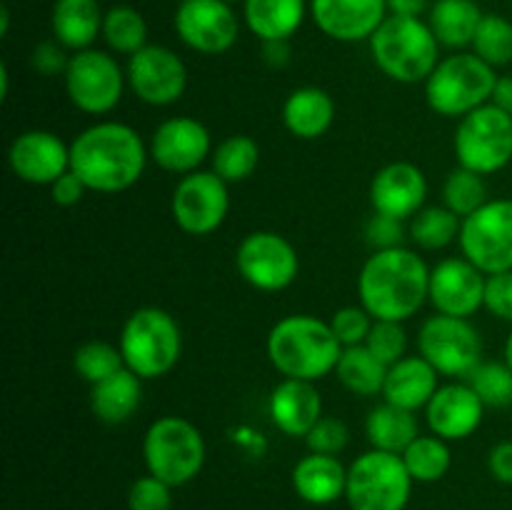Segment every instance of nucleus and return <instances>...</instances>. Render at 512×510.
Returning <instances> with one entry per match:
<instances>
[{"mask_svg": "<svg viewBox=\"0 0 512 510\" xmlns=\"http://www.w3.org/2000/svg\"><path fill=\"white\" fill-rule=\"evenodd\" d=\"M148 160L150 150L138 130L118 120H100L70 143V170L93 193L130 190L143 178Z\"/></svg>", "mask_w": 512, "mask_h": 510, "instance_id": "f257e3e1", "label": "nucleus"}, {"mask_svg": "<svg viewBox=\"0 0 512 510\" xmlns=\"http://www.w3.org/2000/svg\"><path fill=\"white\" fill-rule=\"evenodd\" d=\"M360 305L373 320L405 323L430 300V268L410 248L375 250L358 275Z\"/></svg>", "mask_w": 512, "mask_h": 510, "instance_id": "f03ea898", "label": "nucleus"}, {"mask_svg": "<svg viewBox=\"0 0 512 510\" xmlns=\"http://www.w3.org/2000/svg\"><path fill=\"white\" fill-rule=\"evenodd\" d=\"M343 345L325 320L308 313L280 318L268 333V358L283 378L318 383L335 373Z\"/></svg>", "mask_w": 512, "mask_h": 510, "instance_id": "7ed1b4c3", "label": "nucleus"}, {"mask_svg": "<svg viewBox=\"0 0 512 510\" xmlns=\"http://www.w3.org/2000/svg\"><path fill=\"white\" fill-rule=\"evenodd\" d=\"M368 45L380 73L395 83H425L440 63V43L423 18L388 15Z\"/></svg>", "mask_w": 512, "mask_h": 510, "instance_id": "20e7f679", "label": "nucleus"}, {"mask_svg": "<svg viewBox=\"0 0 512 510\" xmlns=\"http://www.w3.org/2000/svg\"><path fill=\"white\" fill-rule=\"evenodd\" d=\"M118 348L125 368L143 380H158L178 365L183 335L178 320L168 310L148 305L128 315L120 330Z\"/></svg>", "mask_w": 512, "mask_h": 510, "instance_id": "39448f33", "label": "nucleus"}, {"mask_svg": "<svg viewBox=\"0 0 512 510\" xmlns=\"http://www.w3.org/2000/svg\"><path fill=\"white\" fill-rule=\"evenodd\" d=\"M498 73L493 65L480 60L473 50L440 58L438 68L425 80V103L433 113L445 118H465L473 110L493 100Z\"/></svg>", "mask_w": 512, "mask_h": 510, "instance_id": "423d86ee", "label": "nucleus"}, {"mask_svg": "<svg viewBox=\"0 0 512 510\" xmlns=\"http://www.w3.org/2000/svg\"><path fill=\"white\" fill-rule=\"evenodd\" d=\"M143 460L150 475L168 483L170 488H180L198 478L203 470V433L180 415H163L145 430Z\"/></svg>", "mask_w": 512, "mask_h": 510, "instance_id": "0eeeda50", "label": "nucleus"}, {"mask_svg": "<svg viewBox=\"0 0 512 510\" xmlns=\"http://www.w3.org/2000/svg\"><path fill=\"white\" fill-rule=\"evenodd\" d=\"M413 483L403 455L370 448L348 465L345 500L350 510H405Z\"/></svg>", "mask_w": 512, "mask_h": 510, "instance_id": "6e6552de", "label": "nucleus"}, {"mask_svg": "<svg viewBox=\"0 0 512 510\" xmlns=\"http://www.w3.org/2000/svg\"><path fill=\"white\" fill-rule=\"evenodd\" d=\"M453 150L458 165L483 178L500 173L512 160V115L493 103L473 110L460 118Z\"/></svg>", "mask_w": 512, "mask_h": 510, "instance_id": "1a4fd4ad", "label": "nucleus"}, {"mask_svg": "<svg viewBox=\"0 0 512 510\" xmlns=\"http://www.w3.org/2000/svg\"><path fill=\"white\" fill-rule=\"evenodd\" d=\"M68 100L85 115H108L123 100L128 75L115 55L88 48L70 53V63L63 75Z\"/></svg>", "mask_w": 512, "mask_h": 510, "instance_id": "9d476101", "label": "nucleus"}, {"mask_svg": "<svg viewBox=\"0 0 512 510\" xmlns=\"http://www.w3.org/2000/svg\"><path fill=\"white\" fill-rule=\"evenodd\" d=\"M418 353L433 365L440 378H470L483 363V338L470 318L435 313L418 330Z\"/></svg>", "mask_w": 512, "mask_h": 510, "instance_id": "9b49d317", "label": "nucleus"}, {"mask_svg": "<svg viewBox=\"0 0 512 510\" xmlns=\"http://www.w3.org/2000/svg\"><path fill=\"white\" fill-rule=\"evenodd\" d=\"M458 243L460 253L485 275L512 270V198L488 200L463 218Z\"/></svg>", "mask_w": 512, "mask_h": 510, "instance_id": "f8f14e48", "label": "nucleus"}, {"mask_svg": "<svg viewBox=\"0 0 512 510\" xmlns=\"http://www.w3.org/2000/svg\"><path fill=\"white\" fill-rule=\"evenodd\" d=\"M235 265L248 285L263 293L290 288L300 273V255L285 235L275 230H253L240 240Z\"/></svg>", "mask_w": 512, "mask_h": 510, "instance_id": "ddd939ff", "label": "nucleus"}, {"mask_svg": "<svg viewBox=\"0 0 512 510\" xmlns=\"http://www.w3.org/2000/svg\"><path fill=\"white\" fill-rule=\"evenodd\" d=\"M230 210L228 183L213 170L183 175L173 188L170 215L188 235H210L225 223Z\"/></svg>", "mask_w": 512, "mask_h": 510, "instance_id": "4468645a", "label": "nucleus"}, {"mask_svg": "<svg viewBox=\"0 0 512 510\" xmlns=\"http://www.w3.org/2000/svg\"><path fill=\"white\" fill-rule=\"evenodd\" d=\"M128 88L135 98L153 108H168L178 103L188 88V68L185 60L165 45H145L135 55H130L125 65Z\"/></svg>", "mask_w": 512, "mask_h": 510, "instance_id": "2eb2a0df", "label": "nucleus"}, {"mask_svg": "<svg viewBox=\"0 0 512 510\" xmlns=\"http://www.w3.org/2000/svg\"><path fill=\"white\" fill-rule=\"evenodd\" d=\"M175 35L200 55H223L238 43L240 18L225 0H185L175 10Z\"/></svg>", "mask_w": 512, "mask_h": 510, "instance_id": "dca6fc26", "label": "nucleus"}, {"mask_svg": "<svg viewBox=\"0 0 512 510\" xmlns=\"http://www.w3.org/2000/svg\"><path fill=\"white\" fill-rule=\"evenodd\" d=\"M148 150L150 160L160 170L183 178L195 170H203V163L213 155V140H210V130L200 120L175 115L153 130Z\"/></svg>", "mask_w": 512, "mask_h": 510, "instance_id": "f3484780", "label": "nucleus"}, {"mask_svg": "<svg viewBox=\"0 0 512 510\" xmlns=\"http://www.w3.org/2000/svg\"><path fill=\"white\" fill-rule=\"evenodd\" d=\"M485 283L488 275L465 255L445 258L430 268V303L443 315L473 318L485 308Z\"/></svg>", "mask_w": 512, "mask_h": 510, "instance_id": "a211bd4d", "label": "nucleus"}, {"mask_svg": "<svg viewBox=\"0 0 512 510\" xmlns=\"http://www.w3.org/2000/svg\"><path fill=\"white\" fill-rule=\"evenodd\" d=\"M8 165L28 185H53L70 170V143L50 130H25L10 143Z\"/></svg>", "mask_w": 512, "mask_h": 510, "instance_id": "6ab92c4d", "label": "nucleus"}, {"mask_svg": "<svg viewBox=\"0 0 512 510\" xmlns=\"http://www.w3.org/2000/svg\"><path fill=\"white\" fill-rule=\"evenodd\" d=\"M428 200V178L415 163H388L370 180V205L373 213L410 220L425 208Z\"/></svg>", "mask_w": 512, "mask_h": 510, "instance_id": "aec40b11", "label": "nucleus"}, {"mask_svg": "<svg viewBox=\"0 0 512 510\" xmlns=\"http://www.w3.org/2000/svg\"><path fill=\"white\" fill-rule=\"evenodd\" d=\"M388 15V0H310L313 23L338 43L370 40Z\"/></svg>", "mask_w": 512, "mask_h": 510, "instance_id": "412c9836", "label": "nucleus"}, {"mask_svg": "<svg viewBox=\"0 0 512 510\" xmlns=\"http://www.w3.org/2000/svg\"><path fill=\"white\" fill-rule=\"evenodd\" d=\"M485 405L473 388L465 383H445L425 405V423L430 433L448 440H465L483 425Z\"/></svg>", "mask_w": 512, "mask_h": 510, "instance_id": "4be33fe9", "label": "nucleus"}, {"mask_svg": "<svg viewBox=\"0 0 512 510\" xmlns=\"http://www.w3.org/2000/svg\"><path fill=\"white\" fill-rule=\"evenodd\" d=\"M270 420L288 438H305L323 418V398L315 383L283 378L270 393Z\"/></svg>", "mask_w": 512, "mask_h": 510, "instance_id": "5701e85b", "label": "nucleus"}, {"mask_svg": "<svg viewBox=\"0 0 512 510\" xmlns=\"http://www.w3.org/2000/svg\"><path fill=\"white\" fill-rule=\"evenodd\" d=\"M440 388V373L423 358V355H405L395 365H390L385 375L383 398L405 410H425Z\"/></svg>", "mask_w": 512, "mask_h": 510, "instance_id": "b1692460", "label": "nucleus"}, {"mask_svg": "<svg viewBox=\"0 0 512 510\" xmlns=\"http://www.w3.org/2000/svg\"><path fill=\"white\" fill-rule=\"evenodd\" d=\"M290 480L300 500L310 505H330L345 498L348 468L340 463L338 455L308 453L295 463Z\"/></svg>", "mask_w": 512, "mask_h": 510, "instance_id": "393cba45", "label": "nucleus"}, {"mask_svg": "<svg viewBox=\"0 0 512 510\" xmlns=\"http://www.w3.org/2000/svg\"><path fill=\"white\" fill-rule=\"evenodd\" d=\"M105 10L100 0H55L50 10V30L70 53L93 48L95 40L103 35Z\"/></svg>", "mask_w": 512, "mask_h": 510, "instance_id": "a878e982", "label": "nucleus"}, {"mask_svg": "<svg viewBox=\"0 0 512 510\" xmlns=\"http://www.w3.org/2000/svg\"><path fill=\"white\" fill-rule=\"evenodd\" d=\"M335 120V100L318 85L295 88L283 103V125L298 140H318Z\"/></svg>", "mask_w": 512, "mask_h": 510, "instance_id": "bb28decb", "label": "nucleus"}, {"mask_svg": "<svg viewBox=\"0 0 512 510\" xmlns=\"http://www.w3.org/2000/svg\"><path fill=\"white\" fill-rule=\"evenodd\" d=\"M308 13V0H243V23L260 43L290 40Z\"/></svg>", "mask_w": 512, "mask_h": 510, "instance_id": "cd10ccee", "label": "nucleus"}, {"mask_svg": "<svg viewBox=\"0 0 512 510\" xmlns=\"http://www.w3.org/2000/svg\"><path fill=\"white\" fill-rule=\"evenodd\" d=\"M143 403V378L123 368L110 378L90 385V410L105 425L128 423Z\"/></svg>", "mask_w": 512, "mask_h": 510, "instance_id": "c85d7f7f", "label": "nucleus"}, {"mask_svg": "<svg viewBox=\"0 0 512 510\" xmlns=\"http://www.w3.org/2000/svg\"><path fill=\"white\" fill-rule=\"evenodd\" d=\"M483 15L475 0H435L430 5L428 25L438 38L440 48L465 50L473 45Z\"/></svg>", "mask_w": 512, "mask_h": 510, "instance_id": "c756f323", "label": "nucleus"}, {"mask_svg": "<svg viewBox=\"0 0 512 510\" xmlns=\"http://www.w3.org/2000/svg\"><path fill=\"white\" fill-rule=\"evenodd\" d=\"M365 435L375 450L403 455L405 448L420 435V425L413 410L383 403L375 405L365 418Z\"/></svg>", "mask_w": 512, "mask_h": 510, "instance_id": "7c9ffc66", "label": "nucleus"}, {"mask_svg": "<svg viewBox=\"0 0 512 510\" xmlns=\"http://www.w3.org/2000/svg\"><path fill=\"white\" fill-rule=\"evenodd\" d=\"M335 375H338L340 385L353 395L373 398L378 393L383 395L388 365L380 363L365 345H353V348H343Z\"/></svg>", "mask_w": 512, "mask_h": 510, "instance_id": "2f4dec72", "label": "nucleus"}, {"mask_svg": "<svg viewBox=\"0 0 512 510\" xmlns=\"http://www.w3.org/2000/svg\"><path fill=\"white\" fill-rule=\"evenodd\" d=\"M100 38L113 53L130 58L148 45V20L133 5H113L110 10H105Z\"/></svg>", "mask_w": 512, "mask_h": 510, "instance_id": "473e14b6", "label": "nucleus"}, {"mask_svg": "<svg viewBox=\"0 0 512 510\" xmlns=\"http://www.w3.org/2000/svg\"><path fill=\"white\" fill-rule=\"evenodd\" d=\"M260 145L250 135H228L215 145L210 155V170L218 173L225 183H243L258 170Z\"/></svg>", "mask_w": 512, "mask_h": 510, "instance_id": "72a5a7b5", "label": "nucleus"}, {"mask_svg": "<svg viewBox=\"0 0 512 510\" xmlns=\"http://www.w3.org/2000/svg\"><path fill=\"white\" fill-rule=\"evenodd\" d=\"M460 225L463 218L445 205H425L418 215L410 218L408 235L420 250H443L458 240Z\"/></svg>", "mask_w": 512, "mask_h": 510, "instance_id": "f704fd0d", "label": "nucleus"}, {"mask_svg": "<svg viewBox=\"0 0 512 510\" xmlns=\"http://www.w3.org/2000/svg\"><path fill=\"white\" fill-rule=\"evenodd\" d=\"M403 463L408 473L413 475L415 483H438L445 478L453 465V453H450L448 440L438 435L420 433L413 443L405 448Z\"/></svg>", "mask_w": 512, "mask_h": 510, "instance_id": "c9c22d12", "label": "nucleus"}, {"mask_svg": "<svg viewBox=\"0 0 512 510\" xmlns=\"http://www.w3.org/2000/svg\"><path fill=\"white\" fill-rule=\"evenodd\" d=\"M488 185L480 173L458 165L455 170H450L448 178L443 183V205L453 210L460 218H468L475 210L483 208L488 203Z\"/></svg>", "mask_w": 512, "mask_h": 510, "instance_id": "e433bc0d", "label": "nucleus"}, {"mask_svg": "<svg viewBox=\"0 0 512 510\" xmlns=\"http://www.w3.org/2000/svg\"><path fill=\"white\" fill-rule=\"evenodd\" d=\"M480 60L493 68H505L512 63V20L505 15L488 13L480 20V28L470 45Z\"/></svg>", "mask_w": 512, "mask_h": 510, "instance_id": "4c0bfd02", "label": "nucleus"}, {"mask_svg": "<svg viewBox=\"0 0 512 510\" xmlns=\"http://www.w3.org/2000/svg\"><path fill=\"white\" fill-rule=\"evenodd\" d=\"M485 408H510L512 405V368L498 360H483L468 378Z\"/></svg>", "mask_w": 512, "mask_h": 510, "instance_id": "58836bf2", "label": "nucleus"}, {"mask_svg": "<svg viewBox=\"0 0 512 510\" xmlns=\"http://www.w3.org/2000/svg\"><path fill=\"white\" fill-rule=\"evenodd\" d=\"M73 368L85 383L95 385L123 370L125 363L118 345H110L105 340H90V343H83L75 350Z\"/></svg>", "mask_w": 512, "mask_h": 510, "instance_id": "ea45409f", "label": "nucleus"}, {"mask_svg": "<svg viewBox=\"0 0 512 510\" xmlns=\"http://www.w3.org/2000/svg\"><path fill=\"white\" fill-rule=\"evenodd\" d=\"M365 348L375 355L383 365H395L398 360H403L405 350H408V333H405L403 323H395V320H375L373 328H370L368 340H365Z\"/></svg>", "mask_w": 512, "mask_h": 510, "instance_id": "a19ab883", "label": "nucleus"}, {"mask_svg": "<svg viewBox=\"0 0 512 510\" xmlns=\"http://www.w3.org/2000/svg\"><path fill=\"white\" fill-rule=\"evenodd\" d=\"M328 323L333 328L335 338L340 340V345L353 348V345H365L375 320L363 305H345V308L335 310Z\"/></svg>", "mask_w": 512, "mask_h": 510, "instance_id": "79ce46f5", "label": "nucleus"}, {"mask_svg": "<svg viewBox=\"0 0 512 510\" xmlns=\"http://www.w3.org/2000/svg\"><path fill=\"white\" fill-rule=\"evenodd\" d=\"M130 510H170L173 508V488L155 475H140L128 490Z\"/></svg>", "mask_w": 512, "mask_h": 510, "instance_id": "37998d69", "label": "nucleus"}, {"mask_svg": "<svg viewBox=\"0 0 512 510\" xmlns=\"http://www.w3.org/2000/svg\"><path fill=\"white\" fill-rule=\"evenodd\" d=\"M350 443V430L343 420L338 418H323L313 425L308 435H305V445L310 453H323V455H338L348 448Z\"/></svg>", "mask_w": 512, "mask_h": 510, "instance_id": "c03bdc74", "label": "nucleus"}, {"mask_svg": "<svg viewBox=\"0 0 512 510\" xmlns=\"http://www.w3.org/2000/svg\"><path fill=\"white\" fill-rule=\"evenodd\" d=\"M405 233H408L405 230V220L390 218V215L383 213H373L368 225H365V240L373 245V250L403 248Z\"/></svg>", "mask_w": 512, "mask_h": 510, "instance_id": "a18cd8bd", "label": "nucleus"}, {"mask_svg": "<svg viewBox=\"0 0 512 510\" xmlns=\"http://www.w3.org/2000/svg\"><path fill=\"white\" fill-rule=\"evenodd\" d=\"M485 310L498 320L512 323V270L488 275V283H485Z\"/></svg>", "mask_w": 512, "mask_h": 510, "instance_id": "49530a36", "label": "nucleus"}, {"mask_svg": "<svg viewBox=\"0 0 512 510\" xmlns=\"http://www.w3.org/2000/svg\"><path fill=\"white\" fill-rule=\"evenodd\" d=\"M70 50H65L58 40H45V43H38L33 48V55H30V63L38 70L40 75H65V68L70 63Z\"/></svg>", "mask_w": 512, "mask_h": 510, "instance_id": "de8ad7c7", "label": "nucleus"}, {"mask_svg": "<svg viewBox=\"0 0 512 510\" xmlns=\"http://www.w3.org/2000/svg\"><path fill=\"white\" fill-rule=\"evenodd\" d=\"M85 193H88V188H85V183L73 173V170L60 175V178L50 185V198H53V203L60 205V208H73V205H78L80 200L85 198Z\"/></svg>", "mask_w": 512, "mask_h": 510, "instance_id": "09e8293b", "label": "nucleus"}, {"mask_svg": "<svg viewBox=\"0 0 512 510\" xmlns=\"http://www.w3.org/2000/svg\"><path fill=\"white\" fill-rule=\"evenodd\" d=\"M488 470L498 483L512 485V440L493 445L488 453Z\"/></svg>", "mask_w": 512, "mask_h": 510, "instance_id": "8fccbe9b", "label": "nucleus"}, {"mask_svg": "<svg viewBox=\"0 0 512 510\" xmlns=\"http://www.w3.org/2000/svg\"><path fill=\"white\" fill-rule=\"evenodd\" d=\"M263 58L273 68H285L290 60V40H268V43H263Z\"/></svg>", "mask_w": 512, "mask_h": 510, "instance_id": "3c124183", "label": "nucleus"}, {"mask_svg": "<svg viewBox=\"0 0 512 510\" xmlns=\"http://www.w3.org/2000/svg\"><path fill=\"white\" fill-rule=\"evenodd\" d=\"M430 8V0H388L390 15H405V18H420Z\"/></svg>", "mask_w": 512, "mask_h": 510, "instance_id": "603ef678", "label": "nucleus"}, {"mask_svg": "<svg viewBox=\"0 0 512 510\" xmlns=\"http://www.w3.org/2000/svg\"><path fill=\"white\" fill-rule=\"evenodd\" d=\"M490 103L512 115V75H498V83H495L493 100Z\"/></svg>", "mask_w": 512, "mask_h": 510, "instance_id": "864d4df0", "label": "nucleus"}, {"mask_svg": "<svg viewBox=\"0 0 512 510\" xmlns=\"http://www.w3.org/2000/svg\"><path fill=\"white\" fill-rule=\"evenodd\" d=\"M505 363H508L512 368V330H510L508 340H505Z\"/></svg>", "mask_w": 512, "mask_h": 510, "instance_id": "5fc2aeb1", "label": "nucleus"}, {"mask_svg": "<svg viewBox=\"0 0 512 510\" xmlns=\"http://www.w3.org/2000/svg\"><path fill=\"white\" fill-rule=\"evenodd\" d=\"M225 3H230V5H235V3H243V0H225Z\"/></svg>", "mask_w": 512, "mask_h": 510, "instance_id": "6e6d98bb", "label": "nucleus"}, {"mask_svg": "<svg viewBox=\"0 0 512 510\" xmlns=\"http://www.w3.org/2000/svg\"><path fill=\"white\" fill-rule=\"evenodd\" d=\"M178 3H185V0H178Z\"/></svg>", "mask_w": 512, "mask_h": 510, "instance_id": "4d7b16f0", "label": "nucleus"}]
</instances>
